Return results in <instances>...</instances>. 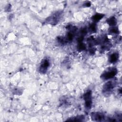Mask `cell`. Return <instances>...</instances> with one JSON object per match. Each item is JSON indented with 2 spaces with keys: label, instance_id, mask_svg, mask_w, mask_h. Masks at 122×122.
<instances>
[{
  "label": "cell",
  "instance_id": "obj_12",
  "mask_svg": "<svg viewBox=\"0 0 122 122\" xmlns=\"http://www.w3.org/2000/svg\"><path fill=\"white\" fill-rule=\"evenodd\" d=\"M89 30L91 32H96L97 30V26L95 23H92L89 26Z\"/></svg>",
  "mask_w": 122,
  "mask_h": 122
},
{
  "label": "cell",
  "instance_id": "obj_2",
  "mask_svg": "<svg viewBox=\"0 0 122 122\" xmlns=\"http://www.w3.org/2000/svg\"><path fill=\"white\" fill-rule=\"evenodd\" d=\"M116 85V82L109 81L106 82L102 86V93L106 96L110 95Z\"/></svg>",
  "mask_w": 122,
  "mask_h": 122
},
{
  "label": "cell",
  "instance_id": "obj_9",
  "mask_svg": "<svg viewBox=\"0 0 122 122\" xmlns=\"http://www.w3.org/2000/svg\"><path fill=\"white\" fill-rule=\"evenodd\" d=\"M104 15L103 14L97 13L92 16L91 18V19L94 22V23H96L104 17Z\"/></svg>",
  "mask_w": 122,
  "mask_h": 122
},
{
  "label": "cell",
  "instance_id": "obj_7",
  "mask_svg": "<svg viewBox=\"0 0 122 122\" xmlns=\"http://www.w3.org/2000/svg\"><path fill=\"white\" fill-rule=\"evenodd\" d=\"M119 57V53L113 52L108 57V61L111 63H114L117 61Z\"/></svg>",
  "mask_w": 122,
  "mask_h": 122
},
{
  "label": "cell",
  "instance_id": "obj_3",
  "mask_svg": "<svg viewBox=\"0 0 122 122\" xmlns=\"http://www.w3.org/2000/svg\"><path fill=\"white\" fill-rule=\"evenodd\" d=\"M117 69L115 67H110L103 71L101 75V78L103 80L112 79L117 74Z\"/></svg>",
  "mask_w": 122,
  "mask_h": 122
},
{
  "label": "cell",
  "instance_id": "obj_8",
  "mask_svg": "<svg viewBox=\"0 0 122 122\" xmlns=\"http://www.w3.org/2000/svg\"><path fill=\"white\" fill-rule=\"evenodd\" d=\"M106 22L110 26L114 27L117 24V20L114 16H112L107 19Z\"/></svg>",
  "mask_w": 122,
  "mask_h": 122
},
{
  "label": "cell",
  "instance_id": "obj_4",
  "mask_svg": "<svg viewBox=\"0 0 122 122\" xmlns=\"http://www.w3.org/2000/svg\"><path fill=\"white\" fill-rule=\"evenodd\" d=\"M83 99L85 101V108L89 110L92 106V92L91 90H88L83 95Z\"/></svg>",
  "mask_w": 122,
  "mask_h": 122
},
{
  "label": "cell",
  "instance_id": "obj_19",
  "mask_svg": "<svg viewBox=\"0 0 122 122\" xmlns=\"http://www.w3.org/2000/svg\"><path fill=\"white\" fill-rule=\"evenodd\" d=\"M91 3L90 1H86L85 3H84V6L86 7H89L91 6Z\"/></svg>",
  "mask_w": 122,
  "mask_h": 122
},
{
  "label": "cell",
  "instance_id": "obj_17",
  "mask_svg": "<svg viewBox=\"0 0 122 122\" xmlns=\"http://www.w3.org/2000/svg\"><path fill=\"white\" fill-rule=\"evenodd\" d=\"M84 36L83 35H81V36H80L78 38H77V41L78 42H82L83 39H84Z\"/></svg>",
  "mask_w": 122,
  "mask_h": 122
},
{
  "label": "cell",
  "instance_id": "obj_13",
  "mask_svg": "<svg viewBox=\"0 0 122 122\" xmlns=\"http://www.w3.org/2000/svg\"><path fill=\"white\" fill-rule=\"evenodd\" d=\"M57 40L58 42L61 44H66V43H68L64 37H62V36L58 37Z\"/></svg>",
  "mask_w": 122,
  "mask_h": 122
},
{
  "label": "cell",
  "instance_id": "obj_14",
  "mask_svg": "<svg viewBox=\"0 0 122 122\" xmlns=\"http://www.w3.org/2000/svg\"><path fill=\"white\" fill-rule=\"evenodd\" d=\"M109 32L111 33L117 34L119 33V29L117 27L114 26V27H111V29L109 30Z\"/></svg>",
  "mask_w": 122,
  "mask_h": 122
},
{
  "label": "cell",
  "instance_id": "obj_11",
  "mask_svg": "<svg viewBox=\"0 0 122 122\" xmlns=\"http://www.w3.org/2000/svg\"><path fill=\"white\" fill-rule=\"evenodd\" d=\"M86 49V45L83 43L81 42H79L78 43V45L77 46V49L79 51H84Z\"/></svg>",
  "mask_w": 122,
  "mask_h": 122
},
{
  "label": "cell",
  "instance_id": "obj_5",
  "mask_svg": "<svg viewBox=\"0 0 122 122\" xmlns=\"http://www.w3.org/2000/svg\"><path fill=\"white\" fill-rule=\"evenodd\" d=\"M50 61L47 58H43L40 63L39 67V72L41 73H45L47 71V70L50 66Z\"/></svg>",
  "mask_w": 122,
  "mask_h": 122
},
{
  "label": "cell",
  "instance_id": "obj_16",
  "mask_svg": "<svg viewBox=\"0 0 122 122\" xmlns=\"http://www.w3.org/2000/svg\"><path fill=\"white\" fill-rule=\"evenodd\" d=\"M87 32V30L86 28H83L81 30V35L85 36Z\"/></svg>",
  "mask_w": 122,
  "mask_h": 122
},
{
  "label": "cell",
  "instance_id": "obj_6",
  "mask_svg": "<svg viewBox=\"0 0 122 122\" xmlns=\"http://www.w3.org/2000/svg\"><path fill=\"white\" fill-rule=\"evenodd\" d=\"M91 117L93 121L96 122H102L104 121L105 119L104 114L98 112H92L91 114Z\"/></svg>",
  "mask_w": 122,
  "mask_h": 122
},
{
  "label": "cell",
  "instance_id": "obj_1",
  "mask_svg": "<svg viewBox=\"0 0 122 122\" xmlns=\"http://www.w3.org/2000/svg\"><path fill=\"white\" fill-rule=\"evenodd\" d=\"M63 12L62 11H57L52 15L48 17L45 20L44 23L55 25L59 22L61 19Z\"/></svg>",
  "mask_w": 122,
  "mask_h": 122
},
{
  "label": "cell",
  "instance_id": "obj_10",
  "mask_svg": "<svg viewBox=\"0 0 122 122\" xmlns=\"http://www.w3.org/2000/svg\"><path fill=\"white\" fill-rule=\"evenodd\" d=\"M85 116L83 115H77L76 116L71 118L67 120V121H78V122H82L84 121Z\"/></svg>",
  "mask_w": 122,
  "mask_h": 122
},
{
  "label": "cell",
  "instance_id": "obj_20",
  "mask_svg": "<svg viewBox=\"0 0 122 122\" xmlns=\"http://www.w3.org/2000/svg\"><path fill=\"white\" fill-rule=\"evenodd\" d=\"M119 92H120V93H121H121H122V89H121V88H120V89Z\"/></svg>",
  "mask_w": 122,
  "mask_h": 122
},
{
  "label": "cell",
  "instance_id": "obj_15",
  "mask_svg": "<svg viewBox=\"0 0 122 122\" xmlns=\"http://www.w3.org/2000/svg\"><path fill=\"white\" fill-rule=\"evenodd\" d=\"M12 92L14 94H17V95H19L21 94V93L22 92V91L21 89H20V88H15L13 89V90L12 91Z\"/></svg>",
  "mask_w": 122,
  "mask_h": 122
},
{
  "label": "cell",
  "instance_id": "obj_18",
  "mask_svg": "<svg viewBox=\"0 0 122 122\" xmlns=\"http://www.w3.org/2000/svg\"><path fill=\"white\" fill-rule=\"evenodd\" d=\"M95 51H96V49L95 48H92L90 49L89 50V52L90 53H91V54H94L95 52Z\"/></svg>",
  "mask_w": 122,
  "mask_h": 122
}]
</instances>
